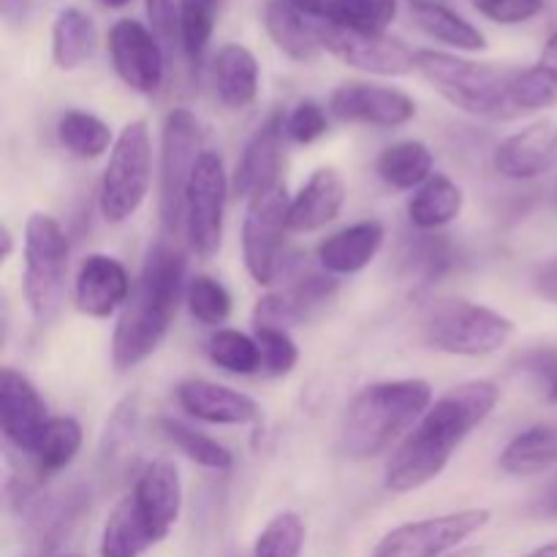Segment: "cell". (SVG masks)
<instances>
[{
	"instance_id": "1",
	"label": "cell",
	"mask_w": 557,
	"mask_h": 557,
	"mask_svg": "<svg viewBox=\"0 0 557 557\" xmlns=\"http://www.w3.org/2000/svg\"><path fill=\"white\" fill-rule=\"evenodd\" d=\"M498 400L500 389L484 379L468 381L438 397L392 455L384 487L406 495L441 476L457 446L493 413Z\"/></svg>"
},
{
	"instance_id": "2",
	"label": "cell",
	"mask_w": 557,
	"mask_h": 557,
	"mask_svg": "<svg viewBox=\"0 0 557 557\" xmlns=\"http://www.w3.org/2000/svg\"><path fill=\"white\" fill-rule=\"evenodd\" d=\"M172 239L163 237L150 248L131 299L120 310L112 335V364L117 373L139 368L166 341L185 292V253Z\"/></svg>"
},
{
	"instance_id": "3",
	"label": "cell",
	"mask_w": 557,
	"mask_h": 557,
	"mask_svg": "<svg viewBox=\"0 0 557 557\" xmlns=\"http://www.w3.org/2000/svg\"><path fill=\"white\" fill-rule=\"evenodd\" d=\"M430 406H433V386L424 379L381 381L364 386L348 403L343 417V455L354 462L384 455L403 433L417 428Z\"/></svg>"
},
{
	"instance_id": "4",
	"label": "cell",
	"mask_w": 557,
	"mask_h": 557,
	"mask_svg": "<svg viewBox=\"0 0 557 557\" xmlns=\"http://www.w3.org/2000/svg\"><path fill=\"white\" fill-rule=\"evenodd\" d=\"M417 71L460 112L482 120H515L509 107V85L515 69L457 58L435 49H419Z\"/></svg>"
},
{
	"instance_id": "5",
	"label": "cell",
	"mask_w": 557,
	"mask_h": 557,
	"mask_svg": "<svg viewBox=\"0 0 557 557\" xmlns=\"http://www.w3.org/2000/svg\"><path fill=\"white\" fill-rule=\"evenodd\" d=\"M71 245L52 215L33 212L25 223V288L27 308L36 324L49 326L65 302Z\"/></svg>"
},
{
	"instance_id": "6",
	"label": "cell",
	"mask_w": 557,
	"mask_h": 557,
	"mask_svg": "<svg viewBox=\"0 0 557 557\" xmlns=\"http://www.w3.org/2000/svg\"><path fill=\"white\" fill-rule=\"evenodd\" d=\"M152 183V141L145 120H134L120 131L109 152L98 190V207L109 223L136 215Z\"/></svg>"
},
{
	"instance_id": "7",
	"label": "cell",
	"mask_w": 557,
	"mask_h": 557,
	"mask_svg": "<svg viewBox=\"0 0 557 557\" xmlns=\"http://www.w3.org/2000/svg\"><path fill=\"white\" fill-rule=\"evenodd\" d=\"M201 128L190 109L177 107L166 114L161 128V188H158V212H161L163 237H177L183 228L185 190L190 174L201 158Z\"/></svg>"
},
{
	"instance_id": "8",
	"label": "cell",
	"mask_w": 557,
	"mask_h": 557,
	"mask_svg": "<svg viewBox=\"0 0 557 557\" xmlns=\"http://www.w3.org/2000/svg\"><path fill=\"white\" fill-rule=\"evenodd\" d=\"M515 337V321L476 302H449L424 324V343L455 357H490Z\"/></svg>"
},
{
	"instance_id": "9",
	"label": "cell",
	"mask_w": 557,
	"mask_h": 557,
	"mask_svg": "<svg viewBox=\"0 0 557 557\" xmlns=\"http://www.w3.org/2000/svg\"><path fill=\"white\" fill-rule=\"evenodd\" d=\"M228 177L223 158L218 152L205 150L194 174H190L188 190H185L183 228L188 237L190 250L199 259H215L223 245V218H226Z\"/></svg>"
},
{
	"instance_id": "10",
	"label": "cell",
	"mask_w": 557,
	"mask_h": 557,
	"mask_svg": "<svg viewBox=\"0 0 557 557\" xmlns=\"http://www.w3.org/2000/svg\"><path fill=\"white\" fill-rule=\"evenodd\" d=\"M493 515L487 509H462L451 515L406 522L386 533L370 557H449L482 528Z\"/></svg>"
},
{
	"instance_id": "11",
	"label": "cell",
	"mask_w": 557,
	"mask_h": 557,
	"mask_svg": "<svg viewBox=\"0 0 557 557\" xmlns=\"http://www.w3.org/2000/svg\"><path fill=\"white\" fill-rule=\"evenodd\" d=\"M288 207L292 199L283 185L248 205V215L243 221V259L245 270L259 286H270L283 267L286 234L292 232Z\"/></svg>"
},
{
	"instance_id": "12",
	"label": "cell",
	"mask_w": 557,
	"mask_h": 557,
	"mask_svg": "<svg viewBox=\"0 0 557 557\" xmlns=\"http://www.w3.org/2000/svg\"><path fill=\"white\" fill-rule=\"evenodd\" d=\"M310 22L321 49L351 69L379 76H406L417 69V52L386 33H359L326 22Z\"/></svg>"
},
{
	"instance_id": "13",
	"label": "cell",
	"mask_w": 557,
	"mask_h": 557,
	"mask_svg": "<svg viewBox=\"0 0 557 557\" xmlns=\"http://www.w3.org/2000/svg\"><path fill=\"white\" fill-rule=\"evenodd\" d=\"M326 112L341 123L370 125V128H400L411 123L417 103L397 87L346 82L330 96Z\"/></svg>"
},
{
	"instance_id": "14",
	"label": "cell",
	"mask_w": 557,
	"mask_h": 557,
	"mask_svg": "<svg viewBox=\"0 0 557 557\" xmlns=\"http://www.w3.org/2000/svg\"><path fill=\"white\" fill-rule=\"evenodd\" d=\"M109 58L114 74L136 92H156L166 76L163 47L150 27L136 20L114 22L109 30Z\"/></svg>"
},
{
	"instance_id": "15",
	"label": "cell",
	"mask_w": 557,
	"mask_h": 557,
	"mask_svg": "<svg viewBox=\"0 0 557 557\" xmlns=\"http://www.w3.org/2000/svg\"><path fill=\"white\" fill-rule=\"evenodd\" d=\"M283 123H286L283 114H272L245 145L232 180L234 196L243 199L245 205L281 188L283 139H286V125Z\"/></svg>"
},
{
	"instance_id": "16",
	"label": "cell",
	"mask_w": 557,
	"mask_h": 557,
	"mask_svg": "<svg viewBox=\"0 0 557 557\" xmlns=\"http://www.w3.org/2000/svg\"><path fill=\"white\" fill-rule=\"evenodd\" d=\"M0 419H3V435L9 446L27 457L52 419L30 379L14 368H3L0 373Z\"/></svg>"
},
{
	"instance_id": "17",
	"label": "cell",
	"mask_w": 557,
	"mask_h": 557,
	"mask_svg": "<svg viewBox=\"0 0 557 557\" xmlns=\"http://www.w3.org/2000/svg\"><path fill=\"white\" fill-rule=\"evenodd\" d=\"M131 500L150 536L156 539V544H161L177 525L180 511H183V482H180L177 466L172 460L150 462L136 479Z\"/></svg>"
},
{
	"instance_id": "18",
	"label": "cell",
	"mask_w": 557,
	"mask_h": 557,
	"mask_svg": "<svg viewBox=\"0 0 557 557\" xmlns=\"http://www.w3.org/2000/svg\"><path fill=\"white\" fill-rule=\"evenodd\" d=\"M131 275L114 256L92 253L82 261L74 281L76 310L90 319H109L131 299Z\"/></svg>"
},
{
	"instance_id": "19",
	"label": "cell",
	"mask_w": 557,
	"mask_h": 557,
	"mask_svg": "<svg viewBox=\"0 0 557 557\" xmlns=\"http://www.w3.org/2000/svg\"><path fill=\"white\" fill-rule=\"evenodd\" d=\"M557 161V123L544 117L506 136L493 152V166L500 177L536 180Z\"/></svg>"
},
{
	"instance_id": "20",
	"label": "cell",
	"mask_w": 557,
	"mask_h": 557,
	"mask_svg": "<svg viewBox=\"0 0 557 557\" xmlns=\"http://www.w3.org/2000/svg\"><path fill=\"white\" fill-rule=\"evenodd\" d=\"M337 294V281L330 272H308L283 292L267 294L253 310V326H297Z\"/></svg>"
},
{
	"instance_id": "21",
	"label": "cell",
	"mask_w": 557,
	"mask_h": 557,
	"mask_svg": "<svg viewBox=\"0 0 557 557\" xmlns=\"http://www.w3.org/2000/svg\"><path fill=\"white\" fill-rule=\"evenodd\" d=\"M177 403L188 417L207 424H250L259 419V403L232 386L188 379L177 386Z\"/></svg>"
},
{
	"instance_id": "22",
	"label": "cell",
	"mask_w": 557,
	"mask_h": 557,
	"mask_svg": "<svg viewBox=\"0 0 557 557\" xmlns=\"http://www.w3.org/2000/svg\"><path fill=\"white\" fill-rule=\"evenodd\" d=\"M384 223L370 218V221H359L354 226L341 228L332 237L321 239V245L315 248V259H319L321 270L335 277L357 275L379 256V250L384 248Z\"/></svg>"
},
{
	"instance_id": "23",
	"label": "cell",
	"mask_w": 557,
	"mask_h": 557,
	"mask_svg": "<svg viewBox=\"0 0 557 557\" xmlns=\"http://www.w3.org/2000/svg\"><path fill=\"white\" fill-rule=\"evenodd\" d=\"M346 205V183L335 169L324 166L310 174L308 183L288 207V228L292 232H319L335 221Z\"/></svg>"
},
{
	"instance_id": "24",
	"label": "cell",
	"mask_w": 557,
	"mask_h": 557,
	"mask_svg": "<svg viewBox=\"0 0 557 557\" xmlns=\"http://www.w3.org/2000/svg\"><path fill=\"white\" fill-rule=\"evenodd\" d=\"M305 16L359 33H384L397 16V0H292Z\"/></svg>"
},
{
	"instance_id": "25",
	"label": "cell",
	"mask_w": 557,
	"mask_h": 557,
	"mask_svg": "<svg viewBox=\"0 0 557 557\" xmlns=\"http://www.w3.org/2000/svg\"><path fill=\"white\" fill-rule=\"evenodd\" d=\"M212 85L223 107L245 109L259 96V60L243 44H226L218 49L212 63Z\"/></svg>"
},
{
	"instance_id": "26",
	"label": "cell",
	"mask_w": 557,
	"mask_h": 557,
	"mask_svg": "<svg viewBox=\"0 0 557 557\" xmlns=\"http://www.w3.org/2000/svg\"><path fill=\"white\" fill-rule=\"evenodd\" d=\"M264 25L272 44L286 58L297 60V63H310V60L319 58L321 44L315 38L313 22L292 0H270L264 9Z\"/></svg>"
},
{
	"instance_id": "27",
	"label": "cell",
	"mask_w": 557,
	"mask_h": 557,
	"mask_svg": "<svg viewBox=\"0 0 557 557\" xmlns=\"http://www.w3.org/2000/svg\"><path fill=\"white\" fill-rule=\"evenodd\" d=\"M411 16L422 33L435 38L438 44L462 52H482L487 49V38L476 25L451 11L441 0H411Z\"/></svg>"
},
{
	"instance_id": "28",
	"label": "cell",
	"mask_w": 557,
	"mask_h": 557,
	"mask_svg": "<svg viewBox=\"0 0 557 557\" xmlns=\"http://www.w3.org/2000/svg\"><path fill=\"white\" fill-rule=\"evenodd\" d=\"M500 471L509 476H536L557 466V428L533 424L506 444L498 460Z\"/></svg>"
},
{
	"instance_id": "29",
	"label": "cell",
	"mask_w": 557,
	"mask_h": 557,
	"mask_svg": "<svg viewBox=\"0 0 557 557\" xmlns=\"http://www.w3.org/2000/svg\"><path fill=\"white\" fill-rule=\"evenodd\" d=\"M466 205L462 188L446 174H433L422 188H417L413 199L408 201V218L422 232H435L457 221Z\"/></svg>"
},
{
	"instance_id": "30",
	"label": "cell",
	"mask_w": 557,
	"mask_h": 557,
	"mask_svg": "<svg viewBox=\"0 0 557 557\" xmlns=\"http://www.w3.org/2000/svg\"><path fill=\"white\" fill-rule=\"evenodd\" d=\"M98 30L90 14L63 9L52 25V60L60 71H74L96 54Z\"/></svg>"
},
{
	"instance_id": "31",
	"label": "cell",
	"mask_w": 557,
	"mask_h": 557,
	"mask_svg": "<svg viewBox=\"0 0 557 557\" xmlns=\"http://www.w3.org/2000/svg\"><path fill=\"white\" fill-rule=\"evenodd\" d=\"M433 152L424 141L406 139L395 141L386 147L375 161V172L389 188L395 190H413L422 188L433 177Z\"/></svg>"
},
{
	"instance_id": "32",
	"label": "cell",
	"mask_w": 557,
	"mask_h": 557,
	"mask_svg": "<svg viewBox=\"0 0 557 557\" xmlns=\"http://www.w3.org/2000/svg\"><path fill=\"white\" fill-rule=\"evenodd\" d=\"M82 449V428L71 417H52L38 435L36 446L30 451L33 468L38 476H52L65 471L76 460Z\"/></svg>"
},
{
	"instance_id": "33",
	"label": "cell",
	"mask_w": 557,
	"mask_h": 557,
	"mask_svg": "<svg viewBox=\"0 0 557 557\" xmlns=\"http://www.w3.org/2000/svg\"><path fill=\"white\" fill-rule=\"evenodd\" d=\"M150 547H156V539L150 536L128 495L109 515L98 553H101V557H141Z\"/></svg>"
},
{
	"instance_id": "34",
	"label": "cell",
	"mask_w": 557,
	"mask_h": 557,
	"mask_svg": "<svg viewBox=\"0 0 557 557\" xmlns=\"http://www.w3.org/2000/svg\"><path fill=\"white\" fill-rule=\"evenodd\" d=\"M557 103V63H536L528 69H515L509 85L511 117L542 112Z\"/></svg>"
},
{
	"instance_id": "35",
	"label": "cell",
	"mask_w": 557,
	"mask_h": 557,
	"mask_svg": "<svg viewBox=\"0 0 557 557\" xmlns=\"http://www.w3.org/2000/svg\"><path fill=\"white\" fill-rule=\"evenodd\" d=\"M158 428H161L163 438H166L174 449L183 451V455L188 457L190 462H196V466L207 468V471H218V473L232 471L234 455L226 449V446L218 444L215 438H210V435L199 433L196 428H190V424L180 422V419H172V417H163L161 422H158Z\"/></svg>"
},
{
	"instance_id": "36",
	"label": "cell",
	"mask_w": 557,
	"mask_h": 557,
	"mask_svg": "<svg viewBox=\"0 0 557 557\" xmlns=\"http://www.w3.org/2000/svg\"><path fill=\"white\" fill-rule=\"evenodd\" d=\"M60 145L76 158H101L112 145V128L101 117L82 109H71L58 120Z\"/></svg>"
},
{
	"instance_id": "37",
	"label": "cell",
	"mask_w": 557,
	"mask_h": 557,
	"mask_svg": "<svg viewBox=\"0 0 557 557\" xmlns=\"http://www.w3.org/2000/svg\"><path fill=\"white\" fill-rule=\"evenodd\" d=\"M207 357L212 364L232 375L261 373V351L256 337L237 330H218L207 343Z\"/></svg>"
},
{
	"instance_id": "38",
	"label": "cell",
	"mask_w": 557,
	"mask_h": 557,
	"mask_svg": "<svg viewBox=\"0 0 557 557\" xmlns=\"http://www.w3.org/2000/svg\"><path fill=\"white\" fill-rule=\"evenodd\" d=\"M221 0H180V27H183V52L190 63H201L215 30Z\"/></svg>"
},
{
	"instance_id": "39",
	"label": "cell",
	"mask_w": 557,
	"mask_h": 557,
	"mask_svg": "<svg viewBox=\"0 0 557 557\" xmlns=\"http://www.w3.org/2000/svg\"><path fill=\"white\" fill-rule=\"evenodd\" d=\"M305 522L294 511H281L256 536L253 557H302L305 549Z\"/></svg>"
},
{
	"instance_id": "40",
	"label": "cell",
	"mask_w": 557,
	"mask_h": 557,
	"mask_svg": "<svg viewBox=\"0 0 557 557\" xmlns=\"http://www.w3.org/2000/svg\"><path fill=\"white\" fill-rule=\"evenodd\" d=\"M185 299H188V310L201 326H221L226 324L228 315H232V294L226 292L221 281L210 275H199L190 281L188 292H185Z\"/></svg>"
},
{
	"instance_id": "41",
	"label": "cell",
	"mask_w": 557,
	"mask_h": 557,
	"mask_svg": "<svg viewBox=\"0 0 557 557\" xmlns=\"http://www.w3.org/2000/svg\"><path fill=\"white\" fill-rule=\"evenodd\" d=\"M253 337L261 351V373L267 379H283L299 362V348L283 326H253Z\"/></svg>"
},
{
	"instance_id": "42",
	"label": "cell",
	"mask_w": 557,
	"mask_h": 557,
	"mask_svg": "<svg viewBox=\"0 0 557 557\" xmlns=\"http://www.w3.org/2000/svg\"><path fill=\"white\" fill-rule=\"evenodd\" d=\"M136 419H139V408H136V397H125L109 417L107 430H103L101 441V457L109 462H117L125 457L128 446L134 444Z\"/></svg>"
},
{
	"instance_id": "43",
	"label": "cell",
	"mask_w": 557,
	"mask_h": 557,
	"mask_svg": "<svg viewBox=\"0 0 557 557\" xmlns=\"http://www.w3.org/2000/svg\"><path fill=\"white\" fill-rule=\"evenodd\" d=\"M283 125H286V139H292L294 145H313L330 131V117L319 101L305 98L286 114Z\"/></svg>"
},
{
	"instance_id": "44",
	"label": "cell",
	"mask_w": 557,
	"mask_h": 557,
	"mask_svg": "<svg viewBox=\"0 0 557 557\" xmlns=\"http://www.w3.org/2000/svg\"><path fill=\"white\" fill-rule=\"evenodd\" d=\"M522 373L531 375L542 395L549 403H557V346H536L528 348L517 357Z\"/></svg>"
},
{
	"instance_id": "45",
	"label": "cell",
	"mask_w": 557,
	"mask_h": 557,
	"mask_svg": "<svg viewBox=\"0 0 557 557\" xmlns=\"http://www.w3.org/2000/svg\"><path fill=\"white\" fill-rule=\"evenodd\" d=\"M147 22H150L152 36L161 41L163 49H172L174 44L183 47V27H180V5L174 0H145Z\"/></svg>"
},
{
	"instance_id": "46",
	"label": "cell",
	"mask_w": 557,
	"mask_h": 557,
	"mask_svg": "<svg viewBox=\"0 0 557 557\" xmlns=\"http://www.w3.org/2000/svg\"><path fill=\"white\" fill-rule=\"evenodd\" d=\"M479 14L498 25H520L544 11V0H473Z\"/></svg>"
},
{
	"instance_id": "47",
	"label": "cell",
	"mask_w": 557,
	"mask_h": 557,
	"mask_svg": "<svg viewBox=\"0 0 557 557\" xmlns=\"http://www.w3.org/2000/svg\"><path fill=\"white\" fill-rule=\"evenodd\" d=\"M449 261L451 253L446 239H424L411 253V270H417L422 275V281L430 283L449 267Z\"/></svg>"
},
{
	"instance_id": "48",
	"label": "cell",
	"mask_w": 557,
	"mask_h": 557,
	"mask_svg": "<svg viewBox=\"0 0 557 557\" xmlns=\"http://www.w3.org/2000/svg\"><path fill=\"white\" fill-rule=\"evenodd\" d=\"M533 286H536L539 297L557 305V261L542 267V270L536 272V281H533Z\"/></svg>"
},
{
	"instance_id": "49",
	"label": "cell",
	"mask_w": 557,
	"mask_h": 557,
	"mask_svg": "<svg viewBox=\"0 0 557 557\" xmlns=\"http://www.w3.org/2000/svg\"><path fill=\"white\" fill-rule=\"evenodd\" d=\"M33 11V0H0V14H3L5 25L22 27Z\"/></svg>"
},
{
	"instance_id": "50",
	"label": "cell",
	"mask_w": 557,
	"mask_h": 557,
	"mask_svg": "<svg viewBox=\"0 0 557 557\" xmlns=\"http://www.w3.org/2000/svg\"><path fill=\"white\" fill-rule=\"evenodd\" d=\"M0 243H3V250H0V259H11V253H14V234H11V228L5 226L0 228Z\"/></svg>"
},
{
	"instance_id": "51",
	"label": "cell",
	"mask_w": 557,
	"mask_h": 557,
	"mask_svg": "<svg viewBox=\"0 0 557 557\" xmlns=\"http://www.w3.org/2000/svg\"><path fill=\"white\" fill-rule=\"evenodd\" d=\"M522 557H557V542H549V544H544V547L531 549V553L522 555Z\"/></svg>"
},
{
	"instance_id": "52",
	"label": "cell",
	"mask_w": 557,
	"mask_h": 557,
	"mask_svg": "<svg viewBox=\"0 0 557 557\" xmlns=\"http://www.w3.org/2000/svg\"><path fill=\"white\" fill-rule=\"evenodd\" d=\"M544 60H547V63H557V33H553L549 41L544 44Z\"/></svg>"
},
{
	"instance_id": "53",
	"label": "cell",
	"mask_w": 557,
	"mask_h": 557,
	"mask_svg": "<svg viewBox=\"0 0 557 557\" xmlns=\"http://www.w3.org/2000/svg\"><path fill=\"white\" fill-rule=\"evenodd\" d=\"M547 515L557 517V487L553 490V495H549V500H547Z\"/></svg>"
},
{
	"instance_id": "54",
	"label": "cell",
	"mask_w": 557,
	"mask_h": 557,
	"mask_svg": "<svg viewBox=\"0 0 557 557\" xmlns=\"http://www.w3.org/2000/svg\"><path fill=\"white\" fill-rule=\"evenodd\" d=\"M107 5H112V9H123V5H128L131 0H103Z\"/></svg>"
},
{
	"instance_id": "55",
	"label": "cell",
	"mask_w": 557,
	"mask_h": 557,
	"mask_svg": "<svg viewBox=\"0 0 557 557\" xmlns=\"http://www.w3.org/2000/svg\"><path fill=\"white\" fill-rule=\"evenodd\" d=\"M60 557H82V555H60Z\"/></svg>"
}]
</instances>
